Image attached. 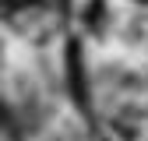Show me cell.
Returning a JSON list of instances; mask_svg holds the SVG:
<instances>
[{"label": "cell", "instance_id": "6da1fadb", "mask_svg": "<svg viewBox=\"0 0 148 141\" xmlns=\"http://www.w3.org/2000/svg\"><path fill=\"white\" fill-rule=\"evenodd\" d=\"M67 81H71V95L78 102V110H88V81H85V64H81V46L67 42Z\"/></svg>", "mask_w": 148, "mask_h": 141}, {"label": "cell", "instance_id": "7a4b0ae2", "mask_svg": "<svg viewBox=\"0 0 148 141\" xmlns=\"http://www.w3.org/2000/svg\"><path fill=\"white\" fill-rule=\"evenodd\" d=\"M32 4H39V0H0V7H4L7 14H14V11H25V7H32Z\"/></svg>", "mask_w": 148, "mask_h": 141}, {"label": "cell", "instance_id": "3957f363", "mask_svg": "<svg viewBox=\"0 0 148 141\" xmlns=\"http://www.w3.org/2000/svg\"><path fill=\"white\" fill-rule=\"evenodd\" d=\"M141 4H148V0H141Z\"/></svg>", "mask_w": 148, "mask_h": 141}, {"label": "cell", "instance_id": "277c9868", "mask_svg": "<svg viewBox=\"0 0 148 141\" xmlns=\"http://www.w3.org/2000/svg\"><path fill=\"white\" fill-rule=\"evenodd\" d=\"M0 120H4V113H0Z\"/></svg>", "mask_w": 148, "mask_h": 141}]
</instances>
